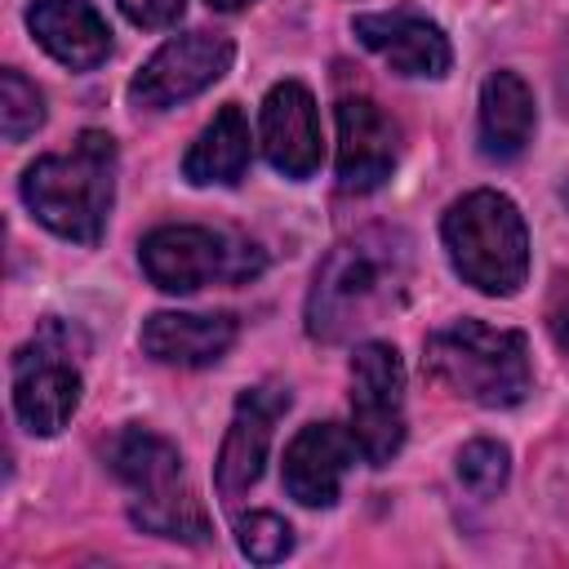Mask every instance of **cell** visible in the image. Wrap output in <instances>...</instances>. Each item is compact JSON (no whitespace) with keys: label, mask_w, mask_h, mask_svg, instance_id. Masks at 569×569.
<instances>
[{"label":"cell","mask_w":569,"mask_h":569,"mask_svg":"<svg viewBox=\"0 0 569 569\" xmlns=\"http://www.w3.org/2000/svg\"><path fill=\"white\" fill-rule=\"evenodd\" d=\"M356 436L338 422H311L302 427L284 449V489L302 507H333L347 467L356 462Z\"/></svg>","instance_id":"obj_12"},{"label":"cell","mask_w":569,"mask_h":569,"mask_svg":"<svg viewBox=\"0 0 569 569\" xmlns=\"http://www.w3.org/2000/svg\"><path fill=\"white\" fill-rule=\"evenodd\" d=\"M351 436L369 467L405 445V365L391 342H360L351 356Z\"/></svg>","instance_id":"obj_8"},{"label":"cell","mask_w":569,"mask_h":569,"mask_svg":"<svg viewBox=\"0 0 569 569\" xmlns=\"http://www.w3.org/2000/svg\"><path fill=\"white\" fill-rule=\"evenodd\" d=\"M244 4H253V0H209V9H222V13H236Z\"/></svg>","instance_id":"obj_24"},{"label":"cell","mask_w":569,"mask_h":569,"mask_svg":"<svg viewBox=\"0 0 569 569\" xmlns=\"http://www.w3.org/2000/svg\"><path fill=\"white\" fill-rule=\"evenodd\" d=\"M262 156L284 178H311L320 169V120L307 84L280 80L262 98Z\"/></svg>","instance_id":"obj_14"},{"label":"cell","mask_w":569,"mask_h":569,"mask_svg":"<svg viewBox=\"0 0 569 569\" xmlns=\"http://www.w3.org/2000/svg\"><path fill=\"white\" fill-rule=\"evenodd\" d=\"M427 369L458 396L485 409H511L529 396V342L516 329H493L485 320H453L436 329L422 347Z\"/></svg>","instance_id":"obj_3"},{"label":"cell","mask_w":569,"mask_h":569,"mask_svg":"<svg viewBox=\"0 0 569 569\" xmlns=\"http://www.w3.org/2000/svg\"><path fill=\"white\" fill-rule=\"evenodd\" d=\"M244 164H249V120L240 107H222L191 142L182 173L196 187H213V182L227 187V182H240Z\"/></svg>","instance_id":"obj_18"},{"label":"cell","mask_w":569,"mask_h":569,"mask_svg":"<svg viewBox=\"0 0 569 569\" xmlns=\"http://www.w3.org/2000/svg\"><path fill=\"white\" fill-rule=\"evenodd\" d=\"M80 356L84 333L49 316L13 356V413L31 436H53L80 409Z\"/></svg>","instance_id":"obj_6"},{"label":"cell","mask_w":569,"mask_h":569,"mask_svg":"<svg viewBox=\"0 0 569 569\" xmlns=\"http://www.w3.org/2000/svg\"><path fill=\"white\" fill-rule=\"evenodd\" d=\"M236 542H240V551L249 560L276 565V560H284L293 551V529L276 511H249V516L236 520Z\"/></svg>","instance_id":"obj_21"},{"label":"cell","mask_w":569,"mask_h":569,"mask_svg":"<svg viewBox=\"0 0 569 569\" xmlns=\"http://www.w3.org/2000/svg\"><path fill=\"white\" fill-rule=\"evenodd\" d=\"M27 209L62 240L98 244L116 200V142L102 129H84L71 151L40 156L22 173Z\"/></svg>","instance_id":"obj_2"},{"label":"cell","mask_w":569,"mask_h":569,"mask_svg":"<svg viewBox=\"0 0 569 569\" xmlns=\"http://www.w3.org/2000/svg\"><path fill=\"white\" fill-rule=\"evenodd\" d=\"M533 93L516 71H493L480 89V151L489 160H516L533 138Z\"/></svg>","instance_id":"obj_17"},{"label":"cell","mask_w":569,"mask_h":569,"mask_svg":"<svg viewBox=\"0 0 569 569\" xmlns=\"http://www.w3.org/2000/svg\"><path fill=\"white\" fill-rule=\"evenodd\" d=\"M338 182L342 191H373L391 178L400 156V129L373 98L338 102Z\"/></svg>","instance_id":"obj_10"},{"label":"cell","mask_w":569,"mask_h":569,"mask_svg":"<svg viewBox=\"0 0 569 569\" xmlns=\"http://www.w3.org/2000/svg\"><path fill=\"white\" fill-rule=\"evenodd\" d=\"M40 124H44V102H40L36 84L22 71H4L0 76V129H4V138L22 142Z\"/></svg>","instance_id":"obj_19"},{"label":"cell","mask_w":569,"mask_h":569,"mask_svg":"<svg viewBox=\"0 0 569 569\" xmlns=\"http://www.w3.org/2000/svg\"><path fill=\"white\" fill-rule=\"evenodd\" d=\"M236 342V316H182V311H156L142 325V351L160 365L178 369H204L218 365Z\"/></svg>","instance_id":"obj_15"},{"label":"cell","mask_w":569,"mask_h":569,"mask_svg":"<svg viewBox=\"0 0 569 569\" xmlns=\"http://www.w3.org/2000/svg\"><path fill=\"white\" fill-rule=\"evenodd\" d=\"M27 27L71 71H89L111 53V31L89 0H36Z\"/></svg>","instance_id":"obj_16"},{"label":"cell","mask_w":569,"mask_h":569,"mask_svg":"<svg viewBox=\"0 0 569 569\" xmlns=\"http://www.w3.org/2000/svg\"><path fill=\"white\" fill-rule=\"evenodd\" d=\"M351 31L365 49H373L391 71L400 76H427V80H440L453 62L449 53V40L445 31L413 13V9H387V13H356L351 18Z\"/></svg>","instance_id":"obj_11"},{"label":"cell","mask_w":569,"mask_h":569,"mask_svg":"<svg viewBox=\"0 0 569 569\" xmlns=\"http://www.w3.org/2000/svg\"><path fill=\"white\" fill-rule=\"evenodd\" d=\"M284 409H289L284 387H249L236 400V413H231V427H227V440H222V453H218V489L227 498L244 493L262 476L271 431H276V418Z\"/></svg>","instance_id":"obj_13"},{"label":"cell","mask_w":569,"mask_h":569,"mask_svg":"<svg viewBox=\"0 0 569 569\" xmlns=\"http://www.w3.org/2000/svg\"><path fill=\"white\" fill-rule=\"evenodd\" d=\"M120 4V13L133 22V27H169V22H178L182 18V9H187V0H116Z\"/></svg>","instance_id":"obj_22"},{"label":"cell","mask_w":569,"mask_h":569,"mask_svg":"<svg viewBox=\"0 0 569 569\" xmlns=\"http://www.w3.org/2000/svg\"><path fill=\"white\" fill-rule=\"evenodd\" d=\"M507 471H511V453H507V445H498V440H471V445H462V453H458V480H462L476 498H493V493L507 485Z\"/></svg>","instance_id":"obj_20"},{"label":"cell","mask_w":569,"mask_h":569,"mask_svg":"<svg viewBox=\"0 0 569 569\" xmlns=\"http://www.w3.org/2000/svg\"><path fill=\"white\" fill-rule=\"evenodd\" d=\"M111 471L133 489V525L178 542H209L200 498L182 480V453L142 427H124L107 449Z\"/></svg>","instance_id":"obj_5"},{"label":"cell","mask_w":569,"mask_h":569,"mask_svg":"<svg viewBox=\"0 0 569 569\" xmlns=\"http://www.w3.org/2000/svg\"><path fill=\"white\" fill-rule=\"evenodd\" d=\"M142 271L156 289L164 293H196L204 284H240L249 276L262 271V249L227 236V231H209V227H156L142 249Z\"/></svg>","instance_id":"obj_7"},{"label":"cell","mask_w":569,"mask_h":569,"mask_svg":"<svg viewBox=\"0 0 569 569\" xmlns=\"http://www.w3.org/2000/svg\"><path fill=\"white\" fill-rule=\"evenodd\" d=\"M413 280V240L396 227H369L338 240L316 267L307 293V333L320 342H342L396 307H405Z\"/></svg>","instance_id":"obj_1"},{"label":"cell","mask_w":569,"mask_h":569,"mask_svg":"<svg viewBox=\"0 0 569 569\" xmlns=\"http://www.w3.org/2000/svg\"><path fill=\"white\" fill-rule=\"evenodd\" d=\"M236 44L227 36H209V31H187L169 44H160L142 71L129 80V98L133 107L147 111H164L173 102L196 98L200 89H209L213 80H222L231 71Z\"/></svg>","instance_id":"obj_9"},{"label":"cell","mask_w":569,"mask_h":569,"mask_svg":"<svg viewBox=\"0 0 569 569\" xmlns=\"http://www.w3.org/2000/svg\"><path fill=\"white\" fill-rule=\"evenodd\" d=\"M445 249L453 271L480 293L507 298L529 276V231L502 191H471L445 213Z\"/></svg>","instance_id":"obj_4"},{"label":"cell","mask_w":569,"mask_h":569,"mask_svg":"<svg viewBox=\"0 0 569 569\" xmlns=\"http://www.w3.org/2000/svg\"><path fill=\"white\" fill-rule=\"evenodd\" d=\"M551 333L560 347H569V280H560L556 302H551Z\"/></svg>","instance_id":"obj_23"}]
</instances>
